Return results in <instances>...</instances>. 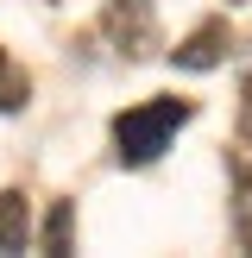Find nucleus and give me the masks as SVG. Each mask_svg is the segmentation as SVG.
Returning <instances> with one entry per match:
<instances>
[{"label": "nucleus", "instance_id": "f257e3e1", "mask_svg": "<svg viewBox=\"0 0 252 258\" xmlns=\"http://www.w3.org/2000/svg\"><path fill=\"white\" fill-rule=\"evenodd\" d=\"M196 120V107L176 95H158V101H139V107L113 113V158L126 164V170H145V164L164 158V145L176 139V126Z\"/></svg>", "mask_w": 252, "mask_h": 258}, {"label": "nucleus", "instance_id": "f03ea898", "mask_svg": "<svg viewBox=\"0 0 252 258\" xmlns=\"http://www.w3.org/2000/svg\"><path fill=\"white\" fill-rule=\"evenodd\" d=\"M101 32H107V44L120 50L126 63H139V57L158 50V13H151V0H107Z\"/></svg>", "mask_w": 252, "mask_h": 258}, {"label": "nucleus", "instance_id": "7ed1b4c3", "mask_svg": "<svg viewBox=\"0 0 252 258\" xmlns=\"http://www.w3.org/2000/svg\"><path fill=\"white\" fill-rule=\"evenodd\" d=\"M221 57H227V19H202L196 32H189L183 44L170 50V63H176V70H196V76H202V70H214Z\"/></svg>", "mask_w": 252, "mask_h": 258}, {"label": "nucleus", "instance_id": "20e7f679", "mask_svg": "<svg viewBox=\"0 0 252 258\" xmlns=\"http://www.w3.org/2000/svg\"><path fill=\"white\" fill-rule=\"evenodd\" d=\"M25 239H32V208H25L19 189H0V258L25 252Z\"/></svg>", "mask_w": 252, "mask_h": 258}, {"label": "nucleus", "instance_id": "39448f33", "mask_svg": "<svg viewBox=\"0 0 252 258\" xmlns=\"http://www.w3.org/2000/svg\"><path fill=\"white\" fill-rule=\"evenodd\" d=\"M227 176H233V239L239 252H252V164H227Z\"/></svg>", "mask_w": 252, "mask_h": 258}, {"label": "nucleus", "instance_id": "423d86ee", "mask_svg": "<svg viewBox=\"0 0 252 258\" xmlns=\"http://www.w3.org/2000/svg\"><path fill=\"white\" fill-rule=\"evenodd\" d=\"M25 101H32V76H25L19 63L7 57V44H0V113H19Z\"/></svg>", "mask_w": 252, "mask_h": 258}, {"label": "nucleus", "instance_id": "0eeeda50", "mask_svg": "<svg viewBox=\"0 0 252 258\" xmlns=\"http://www.w3.org/2000/svg\"><path fill=\"white\" fill-rule=\"evenodd\" d=\"M44 252H70V202H57L44 221Z\"/></svg>", "mask_w": 252, "mask_h": 258}, {"label": "nucleus", "instance_id": "6e6552de", "mask_svg": "<svg viewBox=\"0 0 252 258\" xmlns=\"http://www.w3.org/2000/svg\"><path fill=\"white\" fill-rule=\"evenodd\" d=\"M239 145L252 151V82H246V101H239Z\"/></svg>", "mask_w": 252, "mask_h": 258}]
</instances>
